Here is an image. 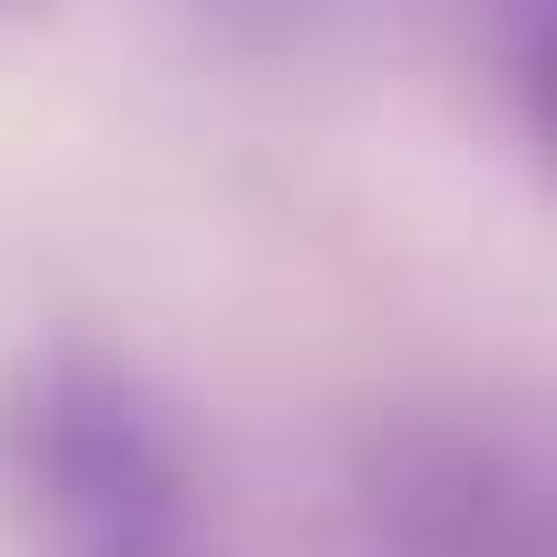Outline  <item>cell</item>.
Listing matches in <instances>:
<instances>
[{
  "label": "cell",
  "instance_id": "cell-1",
  "mask_svg": "<svg viewBox=\"0 0 557 557\" xmlns=\"http://www.w3.org/2000/svg\"><path fill=\"white\" fill-rule=\"evenodd\" d=\"M0 492L34 557H197V481L143 383L88 350L0 394Z\"/></svg>",
  "mask_w": 557,
  "mask_h": 557
}]
</instances>
